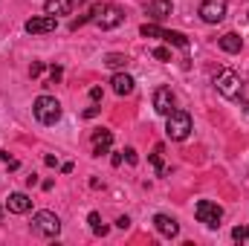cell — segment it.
<instances>
[{"instance_id":"cell-1","label":"cell","mask_w":249,"mask_h":246,"mask_svg":"<svg viewBox=\"0 0 249 246\" xmlns=\"http://www.w3.org/2000/svg\"><path fill=\"white\" fill-rule=\"evenodd\" d=\"M32 110H35V119L41 124H55L61 119V105H58L55 96H38Z\"/></svg>"},{"instance_id":"cell-2","label":"cell","mask_w":249,"mask_h":246,"mask_svg":"<svg viewBox=\"0 0 249 246\" xmlns=\"http://www.w3.org/2000/svg\"><path fill=\"white\" fill-rule=\"evenodd\" d=\"M165 133L174 142L188 139V133H191V116H188L186 110H171L168 113V122H165Z\"/></svg>"},{"instance_id":"cell-3","label":"cell","mask_w":249,"mask_h":246,"mask_svg":"<svg viewBox=\"0 0 249 246\" xmlns=\"http://www.w3.org/2000/svg\"><path fill=\"white\" fill-rule=\"evenodd\" d=\"M32 232L41 238H55L61 232V220L53 211H35L32 214Z\"/></svg>"},{"instance_id":"cell-4","label":"cell","mask_w":249,"mask_h":246,"mask_svg":"<svg viewBox=\"0 0 249 246\" xmlns=\"http://www.w3.org/2000/svg\"><path fill=\"white\" fill-rule=\"evenodd\" d=\"M214 84H217V93H220L223 99H238L241 90H244V81H241V75H238L235 70H223V72H217Z\"/></svg>"},{"instance_id":"cell-5","label":"cell","mask_w":249,"mask_h":246,"mask_svg":"<svg viewBox=\"0 0 249 246\" xmlns=\"http://www.w3.org/2000/svg\"><path fill=\"white\" fill-rule=\"evenodd\" d=\"M139 32H142L145 38H162V41H168V44H174V47H180V50H188V38L183 32H168V29H160L157 23H142Z\"/></svg>"},{"instance_id":"cell-6","label":"cell","mask_w":249,"mask_h":246,"mask_svg":"<svg viewBox=\"0 0 249 246\" xmlns=\"http://www.w3.org/2000/svg\"><path fill=\"white\" fill-rule=\"evenodd\" d=\"M194 214H197V220H200L203 226H209V229H217L220 220H223V209H220L217 203H212V200H200L197 209H194Z\"/></svg>"},{"instance_id":"cell-7","label":"cell","mask_w":249,"mask_h":246,"mask_svg":"<svg viewBox=\"0 0 249 246\" xmlns=\"http://www.w3.org/2000/svg\"><path fill=\"white\" fill-rule=\"evenodd\" d=\"M96 26L99 29H116L119 23L124 20V12L119 9V6H113V3H107V6H102L99 12H96Z\"/></svg>"},{"instance_id":"cell-8","label":"cell","mask_w":249,"mask_h":246,"mask_svg":"<svg viewBox=\"0 0 249 246\" xmlns=\"http://www.w3.org/2000/svg\"><path fill=\"white\" fill-rule=\"evenodd\" d=\"M55 26H58L55 15H38V18L26 20V32L29 35H47V32H55Z\"/></svg>"},{"instance_id":"cell-9","label":"cell","mask_w":249,"mask_h":246,"mask_svg":"<svg viewBox=\"0 0 249 246\" xmlns=\"http://www.w3.org/2000/svg\"><path fill=\"white\" fill-rule=\"evenodd\" d=\"M200 18H203L206 23H220V20L226 18V0H203Z\"/></svg>"},{"instance_id":"cell-10","label":"cell","mask_w":249,"mask_h":246,"mask_svg":"<svg viewBox=\"0 0 249 246\" xmlns=\"http://www.w3.org/2000/svg\"><path fill=\"white\" fill-rule=\"evenodd\" d=\"M154 110L162 113V116H168L174 110V93H171V87H157L154 90Z\"/></svg>"},{"instance_id":"cell-11","label":"cell","mask_w":249,"mask_h":246,"mask_svg":"<svg viewBox=\"0 0 249 246\" xmlns=\"http://www.w3.org/2000/svg\"><path fill=\"white\" fill-rule=\"evenodd\" d=\"M154 226H157V232H160L162 238H177V235H180V223H177L171 214H157V217H154Z\"/></svg>"},{"instance_id":"cell-12","label":"cell","mask_w":249,"mask_h":246,"mask_svg":"<svg viewBox=\"0 0 249 246\" xmlns=\"http://www.w3.org/2000/svg\"><path fill=\"white\" fill-rule=\"evenodd\" d=\"M6 209H9L12 214H26V211L32 209V200H29V194H23V191H15V194H9V203H6Z\"/></svg>"},{"instance_id":"cell-13","label":"cell","mask_w":249,"mask_h":246,"mask_svg":"<svg viewBox=\"0 0 249 246\" xmlns=\"http://www.w3.org/2000/svg\"><path fill=\"white\" fill-rule=\"evenodd\" d=\"M110 145H113V133H110V130H105V127H102V130H96V133H93V154H96V157L107 154V151H110Z\"/></svg>"},{"instance_id":"cell-14","label":"cell","mask_w":249,"mask_h":246,"mask_svg":"<svg viewBox=\"0 0 249 246\" xmlns=\"http://www.w3.org/2000/svg\"><path fill=\"white\" fill-rule=\"evenodd\" d=\"M145 12H148L151 20H165V18L171 15V0H151V3L145 6Z\"/></svg>"},{"instance_id":"cell-15","label":"cell","mask_w":249,"mask_h":246,"mask_svg":"<svg viewBox=\"0 0 249 246\" xmlns=\"http://www.w3.org/2000/svg\"><path fill=\"white\" fill-rule=\"evenodd\" d=\"M110 84H113V93H116V96H130L133 87H136V81H133L127 72H116V75L110 78Z\"/></svg>"},{"instance_id":"cell-16","label":"cell","mask_w":249,"mask_h":246,"mask_svg":"<svg viewBox=\"0 0 249 246\" xmlns=\"http://www.w3.org/2000/svg\"><path fill=\"white\" fill-rule=\"evenodd\" d=\"M75 3H84V0H47V3H44V12H47V15H55V18H58V15H70Z\"/></svg>"},{"instance_id":"cell-17","label":"cell","mask_w":249,"mask_h":246,"mask_svg":"<svg viewBox=\"0 0 249 246\" xmlns=\"http://www.w3.org/2000/svg\"><path fill=\"white\" fill-rule=\"evenodd\" d=\"M217 44H220V50H223V53H241V47H244V41H241V35H238V32H226Z\"/></svg>"},{"instance_id":"cell-18","label":"cell","mask_w":249,"mask_h":246,"mask_svg":"<svg viewBox=\"0 0 249 246\" xmlns=\"http://www.w3.org/2000/svg\"><path fill=\"white\" fill-rule=\"evenodd\" d=\"M127 55H122V53H110V55H105V67H110V70H122V67H127Z\"/></svg>"},{"instance_id":"cell-19","label":"cell","mask_w":249,"mask_h":246,"mask_svg":"<svg viewBox=\"0 0 249 246\" xmlns=\"http://www.w3.org/2000/svg\"><path fill=\"white\" fill-rule=\"evenodd\" d=\"M87 223H90V232H93V235H107V226L102 223V214H99V211H90Z\"/></svg>"},{"instance_id":"cell-20","label":"cell","mask_w":249,"mask_h":246,"mask_svg":"<svg viewBox=\"0 0 249 246\" xmlns=\"http://www.w3.org/2000/svg\"><path fill=\"white\" fill-rule=\"evenodd\" d=\"M151 162H154V168H157V174H160V177H165V174H168V168L162 165V145H157V148H154Z\"/></svg>"},{"instance_id":"cell-21","label":"cell","mask_w":249,"mask_h":246,"mask_svg":"<svg viewBox=\"0 0 249 246\" xmlns=\"http://www.w3.org/2000/svg\"><path fill=\"white\" fill-rule=\"evenodd\" d=\"M232 241L241 246H249V226H235L232 229Z\"/></svg>"},{"instance_id":"cell-22","label":"cell","mask_w":249,"mask_h":246,"mask_svg":"<svg viewBox=\"0 0 249 246\" xmlns=\"http://www.w3.org/2000/svg\"><path fill=\"white\" fill-rule=\"evenodd\" d=\"M154 58H157V61H171V53H168L165 47H157V50H154Z\"/></svg>"},{"instance_id":"cell-23","label":"cell","mask_w":249,"mask_h":246,"mask_svg":"<svg viewBox=\"0 0 249 246\" xmlns=\"http://www.w3.org/2000/svg\"><path fill=\"white\" fill-rule=\"evenodd\" d=\"M61 75H64V70L58 67V64H53V67H50V81L55 84V81H61Z\"/></svg>"},{"instance_id":"cell-24","label":"cell","mask_w":249,"mask_h":246,"mask_svg":"<svg viewBox=\"0 0 249 246\" xmlns=\"http://www.w3.org/2000/svg\"><path fill=\"white\" fill-rule=\"evenodd\" d=\"M0 157H3V162H6V168H9V171H15V168L20 165V162H18L15 157H9V154H0Z\"/></svg>"},{"instance_id":"cell-25","label":"cell","mask_w":249,"mask_h":246,"mask_svg":"<svg viewBox=\"0 0 249 246\" xmlns=\"http://www.w3.org/2000/svg\"><path fill=\"white\" fill-rule=\"evenodd\" d=\"M124 159H127L130 165H136V159H139V157H136V151H133V148H124Z\"/></svg>"},{"instance_id":"cell-26","label":"cell","mask_w":249,"mask_h":246,"mask_svg":"<svg viewBox=\"0 0 249 246\" xmlns=\"http://www.w3.org/2000/svg\"><path fill=\"white\" fill-rule=\"evenodd\" d=\"M41 72H44V64H41V61H35L32 67H29V75H32V78H35V75H41Z\"/></svg>"},{"instance_id":"cell-27","label":"cell","mask_w":249,"mask_h":246,"mask_svg":"<svg viewBox=\"0 0 249 246\" xmlns=\"http://www.w3.org/2000/svg\"><path fill=\"white\" fill-rule=\"evenodd\" d=\"M90 99H93V102H102V87H93V90H90Z\"/></svg>"},{"instance_id":"cell-28","label":"cell","mask_w":249,"mask_h":246,"mask_svg":"<svg viewBox=\"0 0 249 246\" xmlns=\"http://www.w3.org/2000/svg\"><path fill=\"white\" fill-rule=\"evenodd\" d=\"M99 110H102V107H87V110H84V119H93V116H99Z\"/></svg>"},{"instance_id":"cell-29","label":"cell","mask_w":249,"mask_h":246,"mask_svg":"<svg viewBox=\"0 0 249 246\" xmlns=\"http://www.w3.org/2000/svg\"><path fill=\"white\" fill-rule=\"evenodd\" d=\"M44 162H47V165H50V168H55V165H58V159H55V157H53V154H47V157H44Z\"/></svg>"},{"instance_id":"cell-30","label":"cell","mask_w":249,"mask_h":246,"mask_svg":"<svg viewBox=\"0 0 249 246\" xmlns=\"http://www.w3.org/2000/svg\"><path fill=\"white\" fill-rule=\"evenodd\" d=\"M116 226H119V229H127V226H130V217H119Z\"/></svg>"},{"instance_id":"cell-31","label":"cell","mask_w":249,"mask_h":246,"mask_svg":"<svg viewBox=\"0 0 249 246\" xmlns=\"http://www.w3.org/2000/svg\"><path fill=\"white\" fill-rule=\"evenodd\" d=\"M244 110H247V113H249V102H244Z\"/></svg>"},{"instance_id":"cell-32","label":"cell","mask_w":249,"mask_h":246,"mask_svg":"<svg viewBox=\"0 0 249 246\" xmlns=\"http://www.w3.org/2000/svg\"><path fill=\"white\" fill-rule=\"evenodd\" d=\"M0 220H3V206H0Z\"/></svg>"}]
</instances>
